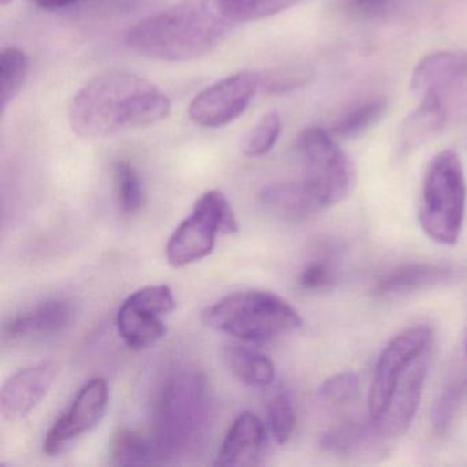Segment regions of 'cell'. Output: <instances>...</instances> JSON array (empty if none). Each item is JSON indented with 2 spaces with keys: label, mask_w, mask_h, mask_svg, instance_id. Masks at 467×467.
<instances>
[{
  "label": "cell",
  "mask_w": 467,
  "mask_h": 467,
  "mask_svg": "<svg viewBox=\"0 0 467 467\" xmlns=\"http://www.w3.org/2000/svg\"><path fill=\"white\" fill-rule=\"evenodd\" d=\"M453 267L433 264H404L385 272L374 285L379 296L410 294L420 289L442 285L456 278Z\"/></svg>",
  "instance_id": "obj_17"
},
{
  "label": "cell",
  "mask_w": 467,
  "mask_h": 467,
  "mask_svg": "<svg viewBox=\"0 0 467 467\" xmlns=\"http://www.w3.org/2000/svg\"><path fill=\"white\" fill-rule=\"evenodd\" d=\"M171 110V99L151 81L116 70L92 78L75 95L69 121L76 135L98 140L152 127Z\"/></svg>",
  "instance_id": "obj_1"
},
{
  "label": "cell",
  "mask_w": 467,
  "mask_h": 467,
  "mask_svg": "<svg viewBox=\"0 0 467 467\" xmlns=\"http://www.w3.org/2000/svg\"><path fill=\"white\" fill-rule=\"evenodd\" d=\"M466 352H467V347H466Z\"/></svg>",
  "instance_id": "obj_35"
},
{
  "label": "cell",
  "mask_w": 467,
  "mask_h": 467,
  "mask_svg": "<svg viewBox=\"0 0 467 467\" xmlns=\"http://www.w3.org/2000/svg\"><path fill=\"white\" fill-rule=\"evenodd\" d=\"M31 72V58L18 47H7L0 54V110L6 111L20 95Z\"/></svg>",
  "instance_id": "obj_23"
},
{
  "label": "cell",
  "mask_w": 467,
  "mask_h": 467,
  "mask_svg": "<svg viewBox=\"0 0 467 467\" xmlns=\"http://www.w3.org/2000/svg\"><path fill=\"white\" fill-rule=\"evenodd\" d=\"M262 204L277 217L299 221L322 210L302 182H275L259 193Z\"/></svg>",
  "instance_id": "obj_19"
},
{
  "label": "cell",
  "mask_w": 467,
  "mask_h": 467,
  "mask_svg": "<svg viewBox=\"0 0 467 467\" xmlns=\"http://www.w3.org/2000/svg\"><path fill=\"white\" fill-rule=\"evenodd\" d=\"M111 463L116 466L163 463L151 436L122 429L114 436L110 448Z\"/></svg>",
  "instance_id": "obj_22"
},
{
  "label": "cell",
  "mask_w": 467,
  "mask_h": 467,
  "mask_svg": "<svg viewBox=\"0 0 467 467\" xmlns=\"http://www.w3.org/2000/svg\"><path fill=\"white\" fill-rule=\"evenodd\" d=\"M113 180L119 212L127 217L138 214L143 207L144 191L135 166L128 161L114 163Z\"/></svg>",
  "instance_id": "obj_26"
},
{
  "label": "cell",
  "mask_w": 467,
  "mask_h": 467,
  "mask_svg": "<svg viewBox=\"0 0 467 467\" xmlns=\"http://www.w3.org/2000/svg\"><path fill=\"white\" fill-rule=\"evenodd\" d=\"M411 88L420 97L436 94L447 103L467 88V51H440L420 59L411 75Z\"/></svg>",
  "instance_id": "obj_13"
},
{
  "label": "cell",
  "mask_w": 467,
  "mask_h": 467,
  "mask_svg": "<svg viewBox=\"0 0 467 467\" xmlns=\"http://www.w3.org/2000/svg\"><path fill=\"white\" fill-rule=\"evenodd\" d=\"M302 180L321 209L340 203L354 187L355 171L335 136L322 128H308L297 139Z\"/></svg>",
  "instance_id": "obj_6"
},
{
  "label": "cell",
  "mask_w": 467,
  "mask_h": 467,
  "mask_svg": "<svg viewBox=\"0 0 467 467\" xmlns=\"http://www.w3.org/2000/svg\"><path fill=\"white\" fill-rule=\"evenodd\" d=\"M214 396L206 377L179 371L163 379L151 410V439L163 463L196 455L214 420Z\"/></svg>",
  "instance_id": "obj_3"
},
{
  "label": "cell",
  "mask_w": 467,
  "mask_h": 467,
  "mask_svg": "<svg viewBox=\"0 0 467 467\" xmlns=\"http://www.w3.org/2000/svg\"><path fill=\"white\" fill-rule=\"evenodd\" d=\"M467 185L458 152H439L425 171L420 223L426 236L442 245H455L463 231Z\"/></svg>",
  "instance_id": "obj_5"
},
{
  "label": "cell",
  "mask_w": 467,
  "mask_h": 467,
  "mask_svg": "<svg viewBox=\"0 0 467 467\" xmlns=\"http://www.w3.org/2000/svg\"><path fill=\"white\" fill-rule=\"evenodd\" d=\"M226 368L243 384L250 387H267L275 381V371L272 360L250 347L229 344L223 348Z\"/></svg>",
  "instance_id": "obj_20"
},
{
  "label": "cell",
  "mask_w": 467,
  "mask_h": 467,
  "mask_svg": "<svg viewBox=\"0 0 467 467\" xmlns=\"http://www.w3.org/2000/svg\"><path fill=\"white\" fill-rule=\"evenodd\" d=\"M229 23H251L278 15L300 0H209Z\"/></svg>",
  "instance_id": "obj_25"
},
{
  "label": "cell",
  "mask_w": 467,
  "mask_h": 467,
  "mask_svg": "<svg viewBox=\"0 0 467 467\" xmlns=\"http://www.w3.org/2000/svg\"><path fill=\"white\" fill-rule=\"evenodd\" d=\"M36 6L45 10H58L64 7L72 6L78 4L81 0H32Z\"/></svg>",
  "instance_id": "obj_34"
},
{
  "label": "cell",
  "mask_w": 467,
  "mask_h": 467,
  "mask_svg": "<svg viewBox=\"0 0 467 467\" xmlns=\"http://www.w3.org/2000/svg\"><path fill=\"white\" fill-rule=\"evenodd\" d=\"M237 231L239 223L226 196L221 191H207L196 201L192 214L171 234L166 258L173 267L187 266L213 253L218 234Z\"/></svg>",
  "instance_id": "obj_7"
},
{
  "label": "cell",
  "mask_w": 467,
  "mask_h": 467,
  "mask_svg": "<svg viewBox=\"0 0 467 467\" xmlns=\"http://www.w3.org/2000/svg\"><path fill=\"white\" fill-rule=\"evenodd\" d=\"M204 325L243 341L273 340L296 332L303 319L283 297L248 289L226 295L202 314Z\"/></svg>",
  "instance_id": "obj_4"
},
{
  "label": "cell",
  "mask_w": 467,
  "mask_h": 467,
  "mask_svg": "<svg viewBox=\"0 0 467 467\" xmlns=\"http://www.w3.org/2000/svg\"><path fill=\"white\" fill-rule=\"evenodd\" d=\"M109 403V389L105 379L87 382L76 396L69 409L51 426L43 442L48 456L67 452L81 437L94 431L105 417Z\"/></svg>",
  "instance_id": "obj_10"
},
{
  "label": "cell",
  "mask_w": 467,
  "mask_h": 467,
  "mask_svg": "<svg viewBox=\"0 0 467 467\" xmlns=\"http://www.w3.org/2000/svg\"><path fill=\"white\" fill-rule=\"evenodd\" d=\"M359 392V379L351 371L335 374L322 382L318 400L329 409H340L355 400Z\"/></svg>",
  "instance_id": "obj_29"
},
{
  "label": "cell",
  "mask_w": 467,
  "mask_h": 467,
  "mask_svg": "<svg viewBox=\"0 0 467 467\" xmlns=\"http://www.w3.org/2000/svg\"><path fill=\"white\" fill-rule=\"evenodd\" d=\"M259 88V73L245 70L229 76L196 95L188 108V116L202 128L225 127L243 116Z\"/></svg>",
  "instance_id": "obj_9"
},
{
  "label": "cell",
  "mask_w": 467,
  "mask_h": 467,
  "mask_svg": "<svg viewBox=\"0 0 467 467\" xmlns=\"http://www.w3.org/2000/svg\"><path fill=\"white\" fill-rule=\"evenodd\" d=\"M264 423L253 412H243L232 423L215 466H256L264 453Z\"/></svg>",
  "instance_id": "obj_15"
},
{
  "label": "cell",
  "mask_w": 467,
  "mask_h": 467,
  "mask_svg": "<svg viewBox=\"0 0 467 467\" xmlns=\"http://www.w3.org/2000/svg\"><path fill=\"white\" fill-rule=\"evenodd\" d=\"M283 130V121L275 111L262 117L240 140V151L245 157L266 155L277 143Z\"/></svg>",
  "instance_id": "obj_27"
},
{
  "label": "cell",
  "mask_w": 467,
  "mask_h": 467,
  "mask_svg": "<svg viewBox=\"0 0 467 467\" xmlns=\"http://www.w3.org/2000/svg\"><path fill=\"white\" fill-rule=\"evenodd\" d=\"M399 0H347L346 10L349 16L360 20H371L389 12Z\"/></svg>",
  "instance_id": "obj_33"
},
{
  "label": "cell",
  "mask_w": 467,
  "mask_h": 467,
  "mask_svg": "<svg viewBox=\"0 0 467 467\" xmlns=\"http://www.w3.org/2000/svg\"><path fill=\"white\" fill-rule=\"evenodd\" d=\"M433 332L431 327L418 325L407 327L392 338L379 355L371 381L368 410L370 417L376 418L384 410L396 382L410 363L431 348Z\"/></svg>",
  "instance_id": "obj_11"
},
{
  "label": "cell",
  "mask_w": 467,
  "mask_h": 467,
  "mask_svg": "<svg viewBox=\"0 0 467 467\" xmlns=\"http://www.w3.org/2000/svg\"><path fill=\"white\" fill-rule=\"evenodd\" d=\"M381 437L377 434L373 422L366 423L347 418L327 428L319 439L322 450L337 455H352L366 450Z\"/></svg>",
  "instance_id": "obj_21"
},
{
  "label": "cell",
  "mask_w": 467,
  "mask_h": 467,
  "mask_svg": "<svg viewBox=\"0 0 467 467\" xmlns=\"http://www.w3.org/2000/svg\"><path fill=\"white\" fill-rule=\"evenodd\" d=\"M335 270L327 259H313L303 267L299 285L306 291H321L335 283Z\"/></svg>",
  "instance_id": "obj_32"
},
{
  "label": "cell",
  "mask_w": 467,
  "mask_h": 467,
  "mask_svg": "<svg viewBox=\"0 0 467 467\" xmlns=\"http://www.w3.org/2000/svg\"><path fill=\"white\" fill-rule=\"evenodd\" d=\"M176 297L168 285H149L133 292L117 314V330L135 351L149 348L166 335L162 317L176 308Z\"/></svg>",
  "instance_id": "obj_8"
},
{
  "label": "cell",
  "mask_w": 467,
  "mask_h": 467,
  "mask_svg": "<svg viewBox=\"0 0 467 467\" xmlns=\"http://www.w3.org/2000/svg\"><path fill=\"white\" fill-rule=\"evenodd\" d=\"M231 26L209 0H180L139 21L125 35V42L130 50L147 58L195 61L217 50Z\"/></svg>",
  "instance_id": "obj_2"
},
{
  "label": "cell",
  "mask_w": 467,
  "mask_h": 467,
  "mask_svg": "<svg viewBox=\"0 0 467 467\" xmlns=\"http://www.w3.org/2000/svg\"><path fill=\"white\" fill-rule=\"evenodd\" d=\"M267 420L275 441L280 445L286 444L296 425L294 401L288 390L280 388L273 393L267 403Z\"/></svg>",
  "instance_id": "obj_28"
},
{
  "label": "cell",
  "mask_w": 467,
  "mask_h": 467,
  "mask_svg": "<svg viewBox=\"0 0 467 467\" xmlns=\"http://www.w3.org/2000/svg\"><path fill=\"white\" fill-rule=\"evenodd\" d=\"M72 318L73 310L67 300H45L12 317L5 324L4 336L16 341L31 336L57 335L69 327Z\"/></svg>",
  "instance_id": "obj_16"
},
{
  "label": "cell",
  "mask_w": 467,
  "mask_h": 467,
  "mask_svg": "<svg viewBox=\"0 0 467 467\" xmlns=\"http://www.w3.org/2000/svg\"><path fill=\"white\" fill-rule=\"evenodd\" d=\"M56 376V365L50 362L29 366L13 374L0 393V409L4 417L18 420L31 414L47 395Z\"/></svg>",
  "instance_id": "obj_14"
},
{
  "label": "cell",
  "mask_w": 467,
  "mask_h": 467,
  "mask_svg": "<svg viewBox=\"0 0 467 467\" xmlns=\"http://www.w3.org/2000/svg\"><path fill=\"white\" fill-rule=\"evenodd\" d=\"M388 110L385 98L366 100L344 113L329 130L335 138L357 139L376 127Z\"/></svg>",
  "instance_id": "obj_24"
},
{
  "label": "cell",
  "mask_w": 467,
  "mask_h": 467,
  "mask_svg": "<svg viewBox=\"0 0 467 467\" xmlns=\"http://www.w3.org/2000/svg\"><path fill=\"white\" fill-rule=\"evenodd\" d=\"M467 393V379H461L456 384L451 385L447 390L442 392L441 398L437 400L434 406L431 422L434 431L437 434H444L452 422L456 410L461 406L462 400Z\"/></svg>",
  "instance_id": "obj_31"
},
{
  "label": "cell",
  "mask_w": 467,
  "mask_h": 467,
  "mask_svg": "<svg viewBox=\"0 0 467 467\" xmlns=\"http://www.w3.org/2000/svg\"><path fill=\"white\" fill-rule=\"evenodd\" d=\"M420 106L399 127L398 146L401 152L412 151L444 130L447 103L436 94L422 95Z\"/></svg>",
  "instance_id": "obj_18"
},
{
  "label": "cell",
  "mask_w": 467,
  "mask_h": 467,
  "mask_svg": "<svg viewBox=\"0 0 467 467\" xmlns=\"http://www.w3.org/2000/svg\"><path fill=\"white\" fill-rule=\"evenodd\" d=\"M261 75V88L267 95H283L302 88L313 78L308 67H289L267 70Z\"/></svg>",
  "instance_id": "obj_30"
},
{
  "label": "cell",
  "mask_w": 467,
  "mask_h": 467,
  "mask_svg": "<svg viewBox=\"0 0 467 467\" xmlns=\"http://www.w3.org/2000/svg\"><path fill=\"white\" fill-rule=\"evenodd\" d=\"M431 348L418 355L396 382L384 410L371 418L374 429L381 439L398 437L411 426L420 407L423 385L428 376Z\"/></svg>",
  "instance_id": "obj_12"
}]
</instances>
